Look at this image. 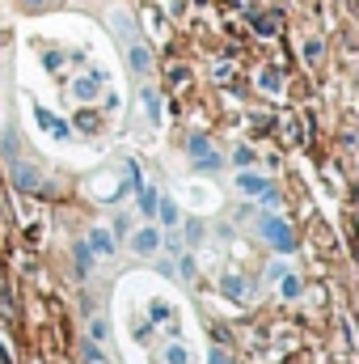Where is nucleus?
<instances>
[{
  "label": "nucleus",
  "instance_id": "obj_14",
  "mask_svg": "<svg viewBox=\"0 0 359 364\" xmlns=\"http://www.w3.org/2000/svg\"><path fill=\"white\" fill-rule=\"evenodd\" d=\"M211 364H228V356H220V352H216V356H211Z\"/></svg>",
  "mask_w": 359,
  "mask_h": 364
},
{
  "label": "nucleus",
  "instance_id": "obj_6",
  "mask_svg": "<svg viewBox=\"0 0 359 364\" xmlns=\"http://www.w3.org/2000/svg\"><path fill=\"white\" fill-rule=\"evenodd\" d=\"M89 246L97 250V255H114V242H110V233H101V229L89 233Z\"/></svg>",
  "mask_w": 359,
  "mask_h": 364
},
{
  "label": "nucleus",
  "instance_id": "obj_3",
  "mask_svg": "<svg viewBox=\"0 0 359 364\" xmlns=\"http://www.w3.org/2000/svg\"><path fill=\"white\" fill-rule=\"evenodd\" d=\"M237 186H241L245 195H270V182L258 178V174H241V178H237Z\"/></svg>",
  "mask_w": 359,
  "mask_h": 364
},
{
  "label": "nucleus",
  "instance_id": "obj_9",
  "mask_svg": "<svg viewBox=\"0 0 359 364\" xmlns=\"http://www.w3.org/2000/svg\"><path fill=\"white\" fill-rule=\"evenodd\" d=\"M13 174H17V186H38V174H34L30 166H17Z\"/></svg>",
  "mask_w": 359,
  "mask_h": 364
},
{
  "label": "nucleus",
  "instance_id": "obj_1",
  "mask_svg": "<svg viewBox=\"0 0 359 364\" xmlns=\"http://www.w3.org/2000/svg\"><path fill=\"white\" fill-rule=\"evenodd\" d=\"M114 30H118V38H127V60H131V68H136L140 77H148V73H153V55H148V47L131 34V26H127L123 13H114Z\"/></svg>",
  "mask_w": 359,
  "mask_h": 364
},
{
  "label": "nucleus",
  "instance_id": "obj_4",
  "mask_svg": "<svg viewBox=\"0 0 359 364\" xmlns=\"http://www.w3.org/2000/svg\"><path fill=\"white\" fill-rule=\"evenodd\" d=\"M157 246H161V233H157V229H140V233H136V250H140V255H153Z\"/></svg>",
  "mask_w": 359,
  "mask_h": 364
},
{
  "label": "nucleus",
  "instance_id": "obj_8",
  "mask_svg": "<svg viewBox=\"0 0 359 364\" xmlns=\"http://www.w3.org/2000/svg\"><path fill=\"white\" fill-rule=\"evenodd\" d=\"M140 97H144V110H148V119L157 123V119H161V97H157V93H153V90H144V93H140Z\"/></svg>",
  "mask_w": 359,
  "mask_h": 364
},
{
  "label": "nucleus",
  "instance_id": "obj_10",
  "mask_svg": "<svg viewBox=\"0 0 359 364\" xmlns=\"http://www.w3.org/2000/svg\"><path fill=\"white\" fill-rule=\"evenodd\" d=\"M140 203H144V212H148V216L157 212V195H153V186H140Z\"/></svg>",
  "mask_w": 359,
  "mask_h": 364
},
{
  "label": "nucleus",
  "instance_id": "obj_2",
  "mask_svg": "<svg viewBox=\"0 0 359 364\" xmlns=\"http://www.w3.org/2000/svg\"><path fill=\"white\" fill-rule=\"evenodd\" d=\"M258 229H263V237H270V242H275L279 250H292V229H287L283 220H275V216H267V220H263Z\"/></svg>",
  "mask_w": 359,
  "mask_h": 364
},
{
  "label": "nucleus",
  "instance_id": "obj_5",
  "mask_svg": "<svg viewBox=\"0 0 359 364\" xmlns=\"http://www.w3.org/2000/svg\"><path fill=\"white\" fill-rule=\"evenodd\" d=\"M38 123H43L55 140H64V136H68V123H64V119H55V114H47V110H38Z\"/></svg>",
  "mask_w": 359,
  "mask_h": 364
},
{
  "label": "nucleus",
  "instance_id": "obj_7",
  "mask_svg": "<svg viewBox=\"0 0 359 364\" xmlns=\"http://www.w3.org/2000/svg\"><path fill=\"white\" fill-rule=\"evenodd\" d=\"M97 85H101V73L97 77H81L77 81V97H97Z\"/></svg>",
  "mask_w": 359,
  "mask_h": 364
},
{
  "label": "nucleus",
  "instance_id": "obj_12",
  "mask_svg": "<svg viewBox=\"0 0 359 364\" xmlns=\"http://www.w3.org/2000/svg\"><path fill=\"white\" fill-rule=\"evenodd\" d=\"M190 153H194V157H207V136H194V140H190Z\"/></svg>",
  "mask_w": 359,
  "mask_h": 364
},
{
  "label": "nucleus",
  "instance_id": "obj_11",
  "mask_svg": "<svg viewBox=\"0 0 359 364\" xmlns=\"http://www.w3.org/2000/svg\"><path fill=\"white\" fill-rule=\"evenodd\" d=\"M161 220H165V225H178V208H174V203H170V199H165V203H161Z\"/></svg>",
  "mask_w": 359,
  "mask_h": 364
},
{
  "label": "nucleus",
  "instance_id": "obj_13",
  "mask_svg": "<svg viewBox=\"0 0 359 364\" xmlns=\"http://www.w3.org/2000/svg\"><path fill=\"white\" fill-rule=\"evenodd\" d=\"M300 292V279H283V296H296Z\"/></svg>",
  "mask_w": 359,
  "mask_h": 364
}]
</instances>
